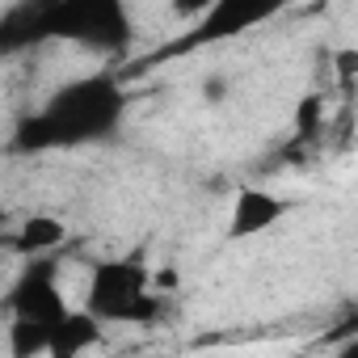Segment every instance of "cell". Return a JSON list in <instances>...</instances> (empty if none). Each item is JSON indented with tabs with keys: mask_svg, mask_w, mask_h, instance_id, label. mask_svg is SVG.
<instances>
[{
	"mask_svg": "<svg viewBox=\"0 0 358 358\" xmlns=\"http://www.w3.org/2000/svg\"><path fill=\"white\" fill-rule=\"evenodd\" d=\"M122 114H127V89L110 72L76 76L17 122L13 152L38 156V152H59V148L101 143L118 131Z\"/></svg>",
	"mask_w": 358,
	"mask_h": 358,
	"instance_id": "1",
	"label": "cell"
},
{
	"mask_svg": "<svg viewBox=\"0 0 358 358\" xmlns=\"http://www.w3.org/2000/svg\"><path fill=\"white\" fill-rule=\"evenodd\" d=\"M85 312L101 324H156L160 295L152 291V270L139 257L97 262L85 287Z\"/></svg>",
	"mask_w": 358,
	"mask_h": 358,
	"instance_id": "2",
	"label": "cell"
},
{
	"mask_svg": "<svg viewBox=\"0 0 358 358\" xmlns=\"http://www.w3.org/2000/svg\"><path fill=\"white\" fill-rule=\"evenodd\" d=\"M26 22V43L30 38H80L89 47L101 51H118L127 47V13L122 5H110V0H72V5H43L22 13Z\"/></svg>",
	"mask_w": 358,
	"mask_h": 358,
	"instance_id": "3",
	"label": "cell"
},
{
	"mask_svg": "<svg viewBox=\"0 0 358 358\" xmlns=\"http://www.w3.org/2000/svg\"><path fill=\"white\" fill-rule=\"evenodd\" d=\"M9 303V316L13 320H26V324H43V329H55L72 308H68V295L59 287V274L47 257H34L9 287L5 295Z\"/></svg>",
	"mask_w": 358,
	"mask_h": 358,
	"instance_id": "4",
	"label": "cell"
},
{
	"mask_svg": "<svg viewBox=\"0 0 358 358\" xmlns=\"http://www.w3.org/2000/svg\"><path fill=\"white\" fill-rule=\"evenodd\" d=\"M287 215V203L262 186H241L236 203H232V220H228V241H249L270 232L278 220Z\"/></svg>",
	"mask_w": 358,
	"mask_h": 358,
	"instance_id": "5",
	"label": "cell"
},
{
	"mask_svg": "<svg viewBox=\"0 0 358 358\" xmlns=\"http://www.w3.org/2000/svg\"><path fill=\"white\" fill-rule=\"evenodd\" d=\"M106 337V324L93 320L85 308H72L55 329H51V341H47V354L43 358H80L89 354L93 345H101Z\"/></svg>",
	"mask_w": 358,
	"mask_h": 358,
	"instance_id": "6",
	"label": "cell"
},
{
	"mask_svg": "<svg viewBox=\"0 0 358 358\" xmlns=\"http://www.w3.org/2000/svg\"><path fill=\"white\" fill-rule=\"evenodd\" d=\"M270 9L262 5H236V0H215V5H207L203 22H199V43H211V38H232V34H245L249 26H257Z\"/></svg>",
	"mask_w": 358,
	"mask_h": 358,
	"instance_id": "7",
	"label": "cell"
},
{
	"mask_svg": "<svg viewBox=\"0 0 358 358\" xmlns=\"http://www.w3.org/2000/svg\"><path fill=\"white\" fill-rule=\"evenodd\" d=\"M68 241V224L64 220H55V215H30L22 228H17V236H13V249L22 253V257H47V253H55L59 245Z\"/></svg>",
	"mask_w": 358,
	"mask_h": 358,
	"instance_id": "8",
	"label": "cell"
},
{
	"mask_svg": "<svg viewBox=\"0 0 358 358\" xmlns=\"http://www.w3.org/2000/svg\"><path fill=\"white\" fill-rule=\"evenodd\" d=\"M47 341H51V329L26 324V320H9V358H43Z\"/></svg>",
	"mask_w": 358,
	"mask_h": 358,
	"instance_id": "9",
	"label": "cell"
},
{
	"mask_svg": "<svg viewBox=\"0 0 358 358\" xmlns=\"http://www.w3.org/2000/svg\"><path fill=\"white\" fill-rule=\"evenodd\" d=\"M320 127H324V97L320 93H308L299 101V110H295V135L299 139H312Z\"/></svg>",
	"mask_w": 358,
	"mask_h": 358,
	"instance_id": "10",
	"label": "cell"
},
{
	"mask_svg": "<svg viewBox=\"0 0 358 358\" xmlns=\"http://www.w3.org/2000/svg\"><path fill=\"white\" fill-rule=\"evenodd\" d=\"M228 93H232V85H228V76H224V72H211V76L203 80V97H207L211 106H220Z\"/></svg>",
	"mask_w": 358,
	"mask_h": 358,
	"instance_id": "11",
	"label": "cell"
},
{
	"mask_svg": "<svg viewBox=\"0 0 358 358\" xmlns=\"http://www.w3.org/2000/svg\"><path fill=\"white\" fill-rule=\"evenodd\" d=\"M333 64H337V80H341V85H350V80H354V72H358V51H354V47H345V51H337V59H333Z\"/></svg>",
	"mask_w": 358,
	"mask_h": 358,
	"instance_id": "12",
	"label": "cell"
},
{
	"mask_svg": "<svg viewBox=\"0 0 358 358\" xmlns=\"http://www.w3.org/2000/svg\"><path fill=\"white\" fill-rule=\"evenodd\" d=\"M337 358H358V337H345L341 350H337Z\"/></svg>",
	"mask_w": 358,
	"mask_h": 358,
	"instance_id": "13",
	"label": "cell"
}]
</instances>
